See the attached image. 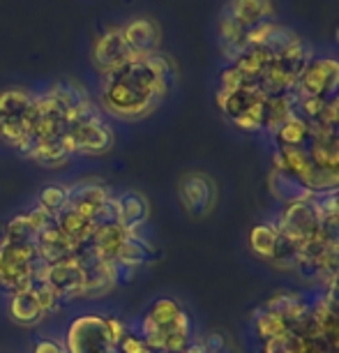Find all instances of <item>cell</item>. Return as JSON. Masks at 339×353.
Here are the masks:
<instances>
[{"mask_svg": "<svg viewBox=\"0 0 339 353\" xmlns=\"http://www.w3.org/2000/svg\"><path fill=\"white\" fill-rule=\"evenodd\" d=\"M298 344H300V337L294 330H287L284 335L263 342V353H298Z\"/></svg>", "mask_w": 339, "mask_h": 353, "instance_id": "1f68e13d", "label": "cell"}, {"mask_svg": "<svg viewBox=\"0 0 339 353\" xmlns=\"http://www.w3.org/2000/svg\"><path fill=\"white\" fill-rule=\"evenodd\" d=\"M111 192L99 185L97 181H85L79 185L68 188V205L72 210L81 212L83 217L97 222L99 212L104 210V205L111 201Z\"/></svg>", "mask_w": 339, "mask_h": 353, "instance_id": "4fadbf2b", "label": "cell"}, {"mask_svg": "<svg viewBox=\"0 0 339 353\" xmlns=\"http://www.w3.org/2000/svg\"><path fill=\"white\" fill-rule=\"evenodd\" d=\"M328 301H330L332 307H335V310L339 312V293H335V296H328Z\"/></svg>", "mask_w": 339, "mask_h": 353, "instance_id": "f35d334b", "label": "cell"}, {"mask_svg": "<svg viewBox=\"0 0 339 353\" xmlns=\"http://www.w3.org/2000/svg\"><path fill=\"white\" fill-rule=\"evenodd\" d=\"M309 132H311V125L305 121L302 116L294 113V116L275 132V137L279 145H305V141L309 139Z\"/></svg>", "mask_w": 339, "mask_h": 353, "instance_id": "4316f807", "label": "cell"}, {"mask_svg": "<svg viewBox=\"0 0 339 353\" xmlns=\"http://www.w3.org/2000/svg\"><path fill=\"white\" fill-rule=\"evenodd\" d=\"M56 224H58V229H61L65 236H68L70 241L76 245V248H83V245L92 238L95 229H97V224L92 222V219L83 217L81 212L72 210L70 205L63 212H58V215H56Z\"/></svg>", "mask_w": 339, "mask_h": 353, "instance_id": "ac0fdd59", "label": "cell"}, {"mask_svg": "<svg viewBox=\"0 0 339 353\" xmlns=\"http://www.w3.org/2000/svg\"><path fill=\"white\" fill-rule=\"evenodd\" d=\"M25 157L35 159L42 166H63L72 157V152L68 143H65V139H61V141H37L25 152Z\"/></svg>", "mask_w": 339, "mask_h": 353, "instance_id": "cb8c5ba5", "label": "cell"}, {"mask_svg": "<svg viewBox=\"0 0 339 353\" xmlns=\"http://www.w3.org/2000/svg\"><path fill=\"white\" fill-rule=\"evenodd\" d=\"M65 143L72 155L83 152V155H102L113 148V130L102 118L92 123H76L70 125Z\"/></svg>", "mask_w": 339, "mask_h": 353, "instance_id": "8fae6325", "label": "cell"}, {"mask_svg": "<svg viewBox=\"0 0 339 353\" xmlns=\"http://www.w3.org/2000/svg\"><path fill=\"white\" fill-rule=\"evenodd\" d=\"M155 256H157V252L150 248V243L145 241V238H141L138 233H130V236L125 238L121 252H118L116 263L121 265V268L134 270L138 265L150 263Z\"/></svg>", "mask_w": 339, "mask_h": 353, "instance_id": "d6986e66", "label": "cell"}, {"mask_svg": "<svg viewBox=\"0 0 339 353\" xmlns=\"http://www.w3.org/2000/svg\"><path fill=\"white\" fill-rule=\"evenodd\" d=\"M39 208L49 212L51 217H56L58 212H63L68 208V188L63 185H49L39 192Z\"/></svg>", "mask_w": 339, "mask_h": 353, "instance_id": "f546056e", "label": "cell"}, {"mask_svg": "<svg viewBox=\"0 0 339 353\" xmlns=\"http://www.w3.org/2000/svg\"><path fill=\"white\" fill-rule=\"evenodd\" d=\"M183 312L185 310L174 301V298H157V301L150 305L145 319H148L150 323H155L157 328H169V325L176 323V319L181 316Z\"/></svg>", "mask_w": 339, "mask_h": 353, "instance_id": "83f0119b", "label": "cell"}, {"mask_svg": "<svg viewBox=\"0 0 339 353\" xmlns=\"http://www.w3.org/2000/svg\"><path fill=\"white\" fill-rule=\"evenodd\" d=\"M30 291L35 293L37 303L42 305V310L46 312V314H51V312H56V307L61 305V298L56 296V291L51 289L49 284L42 282V279H35V284L30 286Z\"/></svg>", "mask_w": 339, "mask_h": 353, "instance_id": "d6a6232c", "label": "cell"}, {"mask_svg": "<svg viewBox=\"0 0 339 353\" xmlns=\"http://www.w3.org/2000/svg\"><path fill=\"white\" fill-rule=\"evenodd\" d=\"M132 58H136L132 49L125 42L123 28H111L106 30L104 35L97 37L95 46H92V63L95 68L102 72V74H109V72L118 70L121 65H125Z\"/></svg>", "mask_w": 339, "mask_h": 353, "instance_id": "7c38bea8", "label": "cell"}, {"mask_svg": "<svg viewBox=\"0 0 339 353\" xmlns=\"http://www.w3.org/2000/svg\"><path fill=\"white\" fill-rule=\"evenodd\" d=\"M298 95L332 99L339 90V61L335 58H316L309 61L296 83Z\"/></svg>", "mask_w": 339, "mask_h": 353, "instance_id": "9c48e42d", "label": "cell"}, {"mask_svg": "<svg viewBox=\"0 0 339 353\" xmlns=\"http://www.w3.org/2000/svg\"><path fill=\"white\" fill-rule=\"evenodd\" d=\"M32 106L35 97L28 90L0 92V139L23 155L32 148Z\"/></svg>", "mask_w": 339, "mask_h": 353, "instance_id": "7a4b0ae2", "label": "cell"}, {"mask_svg": "<svg viewBox=\"0 0 339 353\" xmlns=\"http://www.w3.org/2000/svg\"><path fill=\"white\" fill-rule=\"evenodd\" d=\"M254 330H256V335L263 339V342H268V339L279 337V335H284L287 330H291V325L287 323V319L279 316L277 312H272L268 307H261L254 314Z\"/></svg>", "mask_w": 339, "mask_h": 353, "instance_id": "d4e9b609", "label": "cell"}, {"mask_svg": "<svg viewBox=\"0 0 339 353\" xmlns=\"http://www.w3.org/2000/svg\"><path fill=\"white\" fill-rule=\"evenodd\" d=\"M178 196L192 217H205L217 203V185L201 171L185 173L178 183Z\"/></svg>", "mask_w": 339, "mask_h": 353, "instance_id": "30bf717a", "label": "cell"}, {"mask_svg": "<svg viewBox=\"0 0 339 353\" xmlns=\"http://www.w3.org/2000/svg\"><path fill=\"white\" fill-rule=\"evenodd\" d=\"M277 241H279V231L275 224H256L249 231V248L254 254L263 259H272Z\"/></svg>", "mask_w": 339, "mask_h": 353, "instance_id": "484cf974", "label": "cell"}, {"mask_svg": "<svg viewBox=\"0 0 339 353\" xmlns=\"http://www.w3.org/2000/svg\"><path fill=\"white\" fill-rule=\"evenodd\" d=\"M32 353H68L65 344L56 342L51 337H44V339H37L35 346H32Z\"/></svg>", "mask_w": 339, "mask_h": 353, "instance_id": "8d00e7d4", "label": "cell"}, {"mask_svg": "<svg viewBox=\"0 0 339 353\" xmlns=\"http://www.w3.org/2000/svg\"><path fill=\"white\" fill-rule=\"evenodd\" d=\"M125 42L136 58H150L159 49V26L152 19H134L123 28Z\"/></svg>", "mask_w": 339, "mask_h": 353, "instance_id": "9a60e30c", "label": "cell"}, {"mask_svg": "<svg viewBox=\"0 0 339 353\" xmlns=\"http://www.w3.org/2000/svg\"><path fill=\"white\" fill-rule=\"evenodd\" d=\"M116 353H152V351L148 349V344L143 342V337L138 332L127 330L125 337L116 344Z\"/></svg>", "mask_w": 339, "mask_h": 353, "instance_id": "836d02e7", "label": "cell"}, {"mask_svg": "<svg viewBox=\"0 0 339 353\" xmlns=\"http://www.w3.org/2000/svg\"><path fill=\"white\" fill-rule=\"evenodd\" d=\"M296 113V92H284V95L265 97L263 102V128L272 134L282 128Z\"/></svg>", "mask_w": 339, "mask_h": 353, "instance_id": "44dd1931", "label": "cell"}, {"mask_svg": "<svg viewBox=\"0 0 339 353\" xmlns=\"http://www.w3.org/2000/svg\"><path fill=\"white\" fill-rule=\"evenodd\" d=\"M65 349L68 353H116V344L109 337L104 316L83 314L70 323Z\"/></svg>", "mask_w": 339, "mask_h": 353, "instance_id": "5b68a950", "label": "cell"}, {"mask_svg": "<svg viewBox=\"0 0 339 353\" xmlns=\"http://www.w3.org/2000/svg\"><path fill=\"white\" fill-rule=\"evenodd\" d=\"M263 102L265 95L256 83H245L234 92L219 90L217 104L226 116L240 130H261L263 128Z\"/></svg>", "mask_w": 339, "mask_h": 353, "instance_id": "277c9868", "label": "cell"}, {"mask_svg": "<svg viewBox=\"0 0 339 353\" xmlns=\"http://www.w3.org/2000/svg\"><path fill=\"white\" fill-rule=\"evenodd\" d=\"M116 203V222L127 229L130 233H138V229L148 222L150 217V203L145 194L136 190H127L123 192L121 196L113 199Z\"/></svg>", "mask_w": 339, "mask_h": 353, "instance_id": "5bb4252c", "label": "cell"}, {"mask_svg": "<svg viewBox=\"0 0 339 353\" xmlns=\"http://www.w3.org/2000/svg\"><path fill=\"white\" fill-rule=\"evenodd\" d=\"M42 268L35 243H5L0 241V289L10 296L19 291H30Z\"/></svg>", "mask_w": 339, "mask_h": 353, "instance_id": "3957f363", "label": "cell"}, {"mask_svg": "<svg viewBox=\"0 0 339 353\" xmlns=\"http://www.w3.org/2000/svg\"><path fill=\"white\" fill-rule=\"evenodd\" d=\"M245 85V79L240 77V72L236 70V65H231V68H226L222 72V77H219V90H226V92H234L238 88H243Z\"/></svg>", "mask_w": 339, "mask_h": 353, "instance_id": "e575fe53", "label": "cell"}, {"mask_svg": "<svg viewBox=\"0 0 339 353\" xmlns=\"http://www.w3.org/2000/svg\"><path fill=\"white\" fill-rule=\"evenodd\" d=\"M270 192L272 196L279 199L284 203H294V201H305V199H311L314 192H309L305 185L298 181L296 176H291L289 171H277L272 169L270 173Z\"/></svg>", "mask_w": 339, "mask_h": 353, "instance_id": "ffe728a7", "label": "cell"}, {"mask_svg": "<svg viewBox=\"0 0 339 353\" xmlns=\"http://www.w3.org/2000/svg\"><path fill=\"white\" fill-rule=\"evenodd\" d=\"M70 130V109L51 92L35 97L32 106V145L37 141H61Z\"/></svg>", "mask_w": 339, "mask_h": 353, "instance_id": "8992f818", "label": "cell"}, {"mask_svg": "<svg viewBox=\"0 0 339 353\" xmlns=\"http://www.w3.org/2000/svg\"><path fill=\"white\" fill-rule=\"evenodd\" d=\"M10 319L19 325H25V328H32V325L42 323L46 312L42 310V305L37 303L35 293L32 291H19L10 296V305H8Z\"/></svg>", "mask_w": 339, "mask_h": 353, "instance_id": "e0dca14e", "label": "cell"}, {"mask_svg": "<svg viewBox=\"0 0 339 353\" xmlns=\"http://www.w3.org/2000/svg\"><path fill=\"white\" fill-rule=\"evenodd\" d=\"M35 248L37 254L42 259V263H56L63 259H70L76 254V245L70 241L65 233L58 229L56 222H51L46 229H42L35 238Z\"/></svg>", "mask_w": 339, "mask_h": 353, "instance_id": "2e32d148", "label": "cell"}, {"mask_svg": "<svg viewBox=\"0 0 339 353\" xmlns=\"http://www.w3.org/2000/svg\"><path fill=\"white\" fill-rule=\"evenodd\" d=\"M104 321H106V330H109V337L113 339V344L121 342V339L125 337V332L130 330L127 325H125L121 319H116V316H104Z\"/></svg>", "mask_w": 339, "mask_h": 353, "instance_id": "d590c367", "label": "cell"}, {"mask_svg": "<svg viewBox=\"0 0 339 353\" xmlns=\"http://www.w3.org/2000/svg\"><path fill=\"white\" fill-rule=\"evenodd\" d=\"M35 238H37V231H35V226L30 224L28 212L14 215L5 224V231H3L5 243H35Z\"/></svg>", "mask_w": 339, "mask_h": 353, "instance_id": "f1b7e54d", "label": "cell"}, {"mask_svg": "<svg viewBox=\"0 0 339 353\" xmlns=\"http://www.w3.org/2000/svg\"><path fill=\"white\" fill-rule=\"evenodd\" d=\"M42 279L56 291V296L63 301H74V298L83 296V286H85V268L81 263V259L76 254L70 259H63V261L56 263H42L37 277Z\"/></svg>", "mask_w": 339, "mask_h": 353, "instance_id": "ba28073f", "label": "cell"}, {"mask_svg": "<svg viewBox=\"0 0 339 353\" xmlns=\"http://www.w3.org/2000/svg\"><path fill=\"white\" fill-rule=\"evenodd\" d=\"M174 65L164 56L132 58L118 70L104 74L102 81V109L123 121L143 118L162 102L174 83Z\"/></svg>", "mask_w": 339, "mask_h": 353, "instance_id": "6da1fadb", "label": "cell"}, {"mask_svg": "<svg viewBox=\"0 0 339 353\" xmlns=\"http://www.w3.org/2000/svg\"><path fill=\"white\" fill-rule=\"evenodd\" d=\"M265 307L272 310V312H277L279 316L287 319L289 325H294L298 319H302L309 312V305L305 303V298L298 296V293H291V291H279V293H275V296L270 298Z\"/></svg>", "mask_w": 339, "mask_h": 353, "instance_id": "603a6c76", "label": "cell"}, {"mask_svg": "<svg viewBox=\"0 0 339 353\" xmlns=\"http://www.w3.org/2000/svg\"><path fill=\"white\" fill-rule=\"evenodd\" d=\"M337 42H339V30H337Z\"/></svg>", "mask_w": 339, "mask_h": 353, "instance_id": "ab89813d", "label": "cell"}, {"mask_svg": "<svg viewBox=\"0 0 339 353\" xmlns=\"http://www.w3.org/2000/svg\"><path fill=\"white\" fill-rule=\"evenodd\" d=\"M226 346V339L219 335V332H212V335L205 337L203 342V351L205 353H222V349Z\"/></svg>", "mask_w": 339, "mask_h": 353, "instance_id": "74e56055", "label": "cell"}, {"mask_svg": "<svg viewBox=\"0 0 339 353\" xmlns=\"http://www.w3.org/2000/svg\"><path fill=\"white\" fill-rule=\"evenodd\" d=\"M321 219L323 215L318 210L314 196H311L305 199V201L287 203V208H284L282 217H279V222L275 226L279 236H287L302 248L305 243L321 233Z\"/></svg>", "mask_w": 339, "mask_h": 353, "instance_id": "52a82bcc", "label": "cell"}, {"mask_svg": "<svg viewBox=\"0 0 339 353\" xmlns=\"http://www.w3.org/2000/svg\"><path fill=\"white\" fill-rule=\"evenodd\" d=\"M49 92H51L53 97L61 99V102L68 106L70 111L76 109L79 104H83L85 99H90L88 95H85V90L81 88V85L74 83V81H58Z\"/></svg>", "mask_w": 339, "mask_h": 353, "instance_id": "4dcf8cb0", "label": "cell"}, {"mask_svg": "<svg viewBox=\"0 0 339 353\" xmlns=\"http://www.w3.org/2000/svg\"><path fill=\"white\" fill-rule=\"evenodd\" d=\"M226 12L238 19L245 28H251L261 21H268L272 14V3L270 0H231Z\"/></svg>", "mask_w": 339, "mask_h": 353, "instance_id": "7402d4cb", "label": "cell"}]
</instances>
